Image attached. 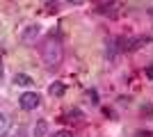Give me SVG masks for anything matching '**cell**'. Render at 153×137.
Here are the masks:
<instances>
[{"mask_svg": "<svg viewBox=\"0 0 153 137\" xmlns=\"http://www.w3.org/2000/svg\"><path fill=\"white\" fill-rule=\"evenodd\" d=\"M41 57H44L46 66H51V69L59 66V62H62V57H64V48H62V44H59L55 37L46 39L44 48H41Z\"/></svg>", "mask_w": 153, "mask_h": 137, "instance_id": "1", "label": "cell"}, {"mask_svg": "<svg viewBox=\"0 0 153 137\" xmlns=\"http://www.w3.org/2000/svg\"><path fill=\"white\" fill-rule=\"evenodd\" d=\"M39 103H41V96H39L37 91H25V94H21V98H19V105L23 110H27V112L37 110Z\"/></svg>", "mask_w": 153, "mask_h": 137, "instance_id": "2", "label": "cell"}, {"mask_svg": "<svg viewBox=\"0 0 153 137\" xmlns=\"http://www.w3.org/2000/svg\"><path fill=\"white\" fill-rule=\"evenodd\" d=\"M64 91H66V87H64V82H59V80L48 87V94H51V96H62Z\"/></svg>", "mask_w": 153, "mask_h": 137, "instance_id": "3", "label": "cell"}, {"mask_svg": "<svg viewBox=\"0 0 153 137\" xmlns=\"http://www.w3.org/2000/svg\"><path fill=\"white\" fill-rule=\"evenodd\" d=\"M14 82H16V85L32 87V78H30V76H25V73H16V76H14Z\"/></svg>", "mask_w": 153, "mask_h": 137, "instance_id": "4", "label": "cell"}, {"mask_svg": "<svg viewBox=\"0 0 153 137\" xmlns=\"http://www.w3.org/2000/svg\"><path fill=\"white\" fill-rule=\"evenodd\" d=\"M9 133V119L5 114H0V137H5Z\"/></svg>", "mask_w": 153, "mask_h": 137, "instance_id": "5", "label": "cell"}, {"mask_svg": "<svg viewBox=\"0 0 153 137\" xmlns=\"http://www.w3.org/2000/svg\"><path fill=\"white\" fill-rule=\"evenodd\" d=\"M34 32L39 34V27H37V25H30V27L25 30V34H23V41H25V44H30V41H32V34H34Z\"/></svg>", "mask_w": 153, "mask_h": 137, "instance_id": "6", "label": "cell"}, {"mask_svg": "<svg viewBox=\"0 0 153 137\" xmlns=\"http://www.w3.org/2000/svg\"><path fill=\"white\" fill-rule=\"evenodd\" d=\"M53 137H73V135H71L69 130H57V133H55Z\"/></svg>", "mask_w": 153, "mask_h": 137, "instance_id": "7", "label": "cell"}, {"mask_svg": "<svg viewBox=\"0 0 153 137\" xmlns=\"http://www.w3.org/2000/svg\"><path fill=\"white\" fill-rule=\"evenodd\" d=\"M146 78H151V80H153V64L146 69Z\"/></svg>", "mask_w": 153, "mask_h": 137, "instance_id": "8", "label": "cell"}, {"mask_svg": "<svg viewBox=\"0 0 153 137\" xmlns=\"http://www.w3.org/2000/svg\"><path fill=\"white\" fill-rule=\"evenodd\" d=\"M0 76H2V62H0Z\"/></svg>", "mask_w": 153, "mask_h": 137, "instance_id": "9", "label": "cell"}]
</instances>
